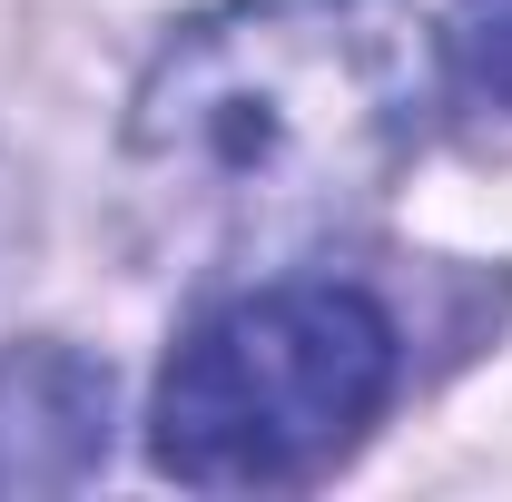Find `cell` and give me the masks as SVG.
I'll return each mask as SVG.
<instances>
[{"mask_svg":"<svg viewBox=\"0 0 512 502\" xmlns=\"http://www.w3.org/2000/svg\"><path fill=\"white\" fill-rule=\"evenodd\" d=\"M434 99L414 0H217L128 99V188L168 247L296 256L404 178Z\"/></svg>","mask_w":512,"mask_h":502,"instance_id":"cell-1","label":"cell"},{"mask_svg":"<svg viewBox=\"0 0 512 502\" xmlns=\"http://www.w3.org/2000/svg\"><path fill=\"white\" fill-rule=\"evenodd\" d=\"M404 335L365 286L276 276L188 325L148 404V463L188 493H286L384 414Z\"/></svg>","mask_w":512,"mask_h":502,"instance_id":"cell-2","label":"cell"},{"mask_svg":"<svg viewBox=\"0 0 512 502\" xmlns=\"http://www.w3.org/2000/svg\"><path fill=\"white\" fill-rule=\"evenodd\" d=\"M109 463V365L60 335L0 355V493H69Z\"/></svg>","mask_w":512,"mask_h":502,"instance_id":"cell-3","label":"cell"},{"mask_svg":"<svg viewBox=\"0 0 512 502\" xmlns=\"http://www.w3.org/2000/svg\"><path fill=\"white\" fill-rule=\"evenodd\" d=\"M434 50H444L453 109H473V128H503L512 138V0H453Z\"/></svg>","mask_w":512,"mask_h":502,"instance_id":"cell-4","label":"cell"}]
</instances>
